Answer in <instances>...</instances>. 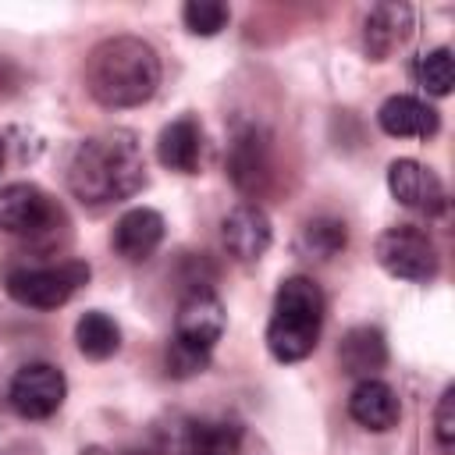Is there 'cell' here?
Listing matches in <instances>:
<instances>
[{"instance_id":"7","label":"cell","mask_w":455,"mask_h":455,"mask_svg":"<svg viewBox=\"0 0 455 455\" xmlns=\"http://www.w3.org/2000/svg\"><path fill=\"white\" fill-rule=\"evenodd\" d=\"M60 220L57 203L32 181H11L0 188V231L7 235H46Z\"/></svg>"},{"instance_id":"20","label":"cell","mask_w":455,"mask_h":455,"mask_svg":"<svg viewBox=\"0 0 455 455\" xmlns=\"http://www.w3.org/2000/svg\"><path fill=\"white\" fill-rule=\"evenodd\" d=\"M345 242H348V228L338 217H313L299 231V252L309 259H331L345 249Z\"/></svg>"},{"instance_id":"3","label":"cell","mask_w":455,"mask_h":455,"mask_svg":"<svg viewBox=\"0 0 455 455\" xmlns=\"http://www.w3.org/2000/svg\"><path fill=\"white\" fill-rule=\"evenodd\" d=\"M323 327V291L313 277L295 274L284 277L274 295V313L267 323V348L277 363H299L306 359Z\"/></svg>"},{"instance_id":"2","label":"cell","mask_w":455,"mask_h":455,"mask_svg":"<svg viewBox=\"0 0 455 455\" xmlns=\"http://www.w3.org/2000/svg\"><path fill=\"white\" fill-rule=\"evenodd\" d=\"M160 85V57L139 36H110L85 57V89L107 110H128L153 100Z\"/></svg>"},{"instance_id":"13","label":"cell","mask_w":455,"mask_h":455,"mask_svg":"<svg viewBox=\"0 0 455 455\" xmlns=\"http://www.w3.org/2000/svg\"><path fill=\"white\" fill-rule=\"evenodd\" d=\"M110 242H114L117 256H124L128 263H142L164 242V217L156 210H149V206H135V210L117 217Z\"/></svg>"},{"instance_id":"18","label":"cell","mask_w":455,"mask_h":455,"mask_svg":"<svg viewBox=\"0 0 455 455\" xmlns=\"http://www.w3.org/2000/svg\"><path fill=\"white\" fill-rule=\"evenodd\" d=\"M338 359L345 373L366 380L387 363V341L377 327H352L338 345Z\"/></svg>"},{"instance_id":"23","label":"cell","mask_w":455,"mask_h":455,"mask_svg":"<svg viewBox=\"0 0 455 455\" xmlns=\"http://www.w3.org/2000/svg\"><path fill=\"white\" fill-rule=\"evenodd\" d=\"M206 363H210L206 352H196V348L178 345V341L171 338V345H167V373H171V377H196V373L206 370Z\"/></svg>"},{"instance_id":"11","label":"cell","mask_w":455,"mask_h":455,"mask_svg":"<svg viewBox=\"0 0 455 455\" xmlns=\"http://www.w3.org/2000/svg\"><path fill=\"white\" fill-rule=\"evenodd\" d=\"M220 238H224V249L238 259V263H252L259 259L270 242H274V228H270V217L263 206L256 203H238L224 220H220Z\"/></svg>"},{"instance_id":"14","label":"cell","mask_w":455,"mask_h":455,"mask_svg":"<svg viewBox=\"0 0 455 455\" xmlns=\"http://www.w3.org/2000/svg\"><path fill=\"white\" fill-rule=\"evenodd\" d=\"M348 416H352L359 427L384 434V430L398 427L402 405H398V395H395L391 384H384L380 377H366V380H359V384L352 387V395H348Z\"/></svg>"},{"instance_id":"21","label":"cell","mask_w":455,"mask_h":455,"mask_svg":"<svg viewBox=\"0 0 455 455\" xmlns=\"http://www.w3.org/2000/svg\"><path fill=\"white\" fill-rule=\"evenodd\" d=\"M412 75H416V82H419L430 96H448L451 85H455L451 50H448V46H434V50L419 53L416 64H412Z\"/></svg>"},{"instance_id":"17","label":"cell","mask_w":455,"mask_h":455,"mask_svg":"<svg viewBox=\"0 0 455 455\" xmlns=\"http://www.w3.org/2000/svg\"><path fill=\"white\" fill-rule=\"evenodd\" d=\"M156 156L167 171L178 174H196L199 156H203V128L196 117H174L171 124H164L160 139H156Z\"/></svg>"},{"instance_id":"24","label":"cell","mask_w":455,"mask_h":455,"mask_svg":"<svg viewBox=\"0 0 455 455\" xmlns=\"http://www.w3.org/2000/svg\"><path fill=\"white\" fill-rule=\"evenodd\" d=\"M434 434L444 455H451L455 448V387H444L437 398V412H434Z\"/></svg>"},{"instance_id":"15","label":"cell","mask_w":455,"mask_h":455,"mask_svg":"<svg viewBox=\"0 0 455 455\" xmlns=\"http://www.w3.org/2000/svg\"><path fill=\"white\" fill-rule=\"evenodd\" d=\"M377 124L395 139H430L441 128V117L430 103L416 96H387L377 110Z\"/></svg>"},{"instance_id":"5","label":"cell","mask_w":455,"mask_h":455,"mask_svg":"<svg viewBox=\"0 0 455 455\" xmlns=\"http://www.w3.org/2000/svg\"><path fill=\"white\" fill-rule=\"evenodd\" d=\"M377 263L398 277V281H412V284H427L437 277V249L430 242L427 231L412 228V224H398V228H387L377 245Z\"/></svg>"},{"instance_id":"10","label":"cell","mask_w":455,"mask_h":455,"mask_svg":"<svg viewBox=\"0 0 455 455\" xmlns=\"http://www.w3.org/2000/svg\"><path fill=\"white\" fill-rule=\"evenodd\" d=\"M387 188H391V196L402 206L419 210L427 217H437L448 206V196H444L441 178L430 167H423L419 160H409V156L391 160V167H387Z\"/></svg>"},{"instance_id":"22","label":"cell","mask_w":455,"mask_h":455,"mask_svg":"<svg viewBox=\"0 0 455 455\" xmlns=\"http://www.w3.org/2000/svg\"><path fill=\"white\" fill-rule=\"evenodd\" d=\"M228 18H231V11L220 0H188L181 7V21L192 36H217L228 25Z\"/></svg>"},{"instance_id":"25","label":"cell","mask_w":455,"mask_h":455,"mask_svg":"<svg viewBox=\"0 0 455 455\" xmlns=\"http://www.w3.org/2000/svg\"><path fill=\"white\" fill-rule=\"evenodd\" d=\"M4 156H7V149H4V139H0V171H4Z\"/></svg>"},{"instance_id":"12","label":"cell","mask_w":455,"mask_h":455,"mask_svg":"<svg viewBox=\"0 0 455 455\" xmlns=\"http://www.w3.org/2000/svg\"><path fill=\"white\" fill-rule=\"evenodd\" d=\"M412 32L409 4H377L363 21V50L370 60H387Z\"/></svg>"},{"instance_id":"16","label":"cell","mask_w":455,"mask_h":455,"mask_svg":"<svg viewBox=\"0 0 455 455\" xmlns=\"http://www.w3.org/2000/svg\"><path fill=\"white\" fill-rule=\"evenodd\" d=\"M238 448L242 427L235 419H188L174 441L181 455H238Z\"/></svg>"},{"instance_id":"6","label":"cell","mask_w":455,"mask_h":455,"mask_svg":"<svg viewBox=\"0 0 455 455\" xmlns=\"http://www.w3.org/2000/svg\"><path fill=\"white\" fill-rule=\"evenodd\" d=\"M68 395V380L53 363H25L7 387L11 409L21 419H50Z\"/></svg>"},{"instance_id":"9","label":"cell","mask_w":455,"mask_h":455,"mask_svg":"<svg viewBox=\"0 0 455 455\" xmlns=\"http://www.w3.org/2000/svg\"><path fill=\"white\" fill-rule=\"evenodd\" d=\"M228 174L238 192L259 196L270 181V139L263 128L245 124L235 132L231 149H228Z\"/></svg>"},{"instance_id":"19","label":"cell","mask_w":455,"mask_h":455,"mask_svg":"<svg viewBox=\"0 0 455 455\" xmlns=\"http://www.w3.org/2000/svg\"><path fill=\"white\" fill-rule=\"evenodd\" d=\"M75 341H78V352L85 359H110L117 348H121V327L114 323V316H107L103 309H89L78 316L75 323Z\"/></svg>"},{"instance_id":"8","label":"cell","mask_w":455,"mask_h":455,"mask_svg":"<svg viewBox=\"0 0 455 455\" xmlns=\"http://www.w3.org/2000/svg\"><path fill=\"white\" fill-rule=\"evenodd\" d=\"M228 323L224 302L210 291V288H188L178 302V316H174V341L188 345L196 352H213V345L220 341Z\"/></svg>"},{"instance_id":"1","label":"cell","mask_w":455,"mask_h":455,"mask_svg":"<svg viewBox=\"0 0 455 455\" xmlns=\"http://www.w3.org/2000/svg\"><path fill=\"white\" fill-rule=\"evenodd\" d=\"M146 185V160L135 132L110 128L75 146L68 160V188L89 206L132 199Z\"/></svg>"},{"instance_id":"4","label":"cell","mask_w":455,"mask_h":455,"mask_svg":"<svg viewBox=\"0 0 455 455\" xmlns=\"http://www.w3.org/2000/svg\"><path fill=\"white\" fill-rule=\"evenodd\" d=\"M89 281V263L64 259L50 267H14L7 274V295L28 309H57Z\"/></svg>"}]
</instances>
